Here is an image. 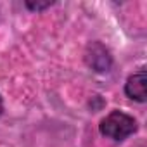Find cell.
Returning a JSON list of instances; mask_svg holds the SVG:
<instances>
[{
	"label": "cell",
	"instance_id": "obj_3",
	"mask_svg": "<svg viewBox=\"0 0 147 147\" xmlns=\"http://www.w3.org/2000/svg\"><path fill=\"white\" fill-rule=\"evenodd\" d=\"M125 95L140 104L145 102L147 92H145V69L144 67H140L138 71H135L133 75L128 76V80L125 83Z\"/></svg>",
	"mask_w": 147,
	"mask_h": 147
},
{
	"label": "cell",
	"instance_id": "obj_1",
	"mask_svg": "<svg viewBox=\"0 0 147 147\" xmlns=\"http://www.w3.org/2000/svg\"><path fill=\"white\" fill-rule=\"evenodd\" d=\"M138 130L137 119L119 109L111 111L106 118L100 119L99 123V131L102 137L111 138L114 142H123L130 135H133Z\"/></svg>",
	"mask_w": 147,
	"mask_h": 147
},
{
	"label": "cell",
	"instance_id": "obj_2",
	"mask_svg": "<svg viewBox=\"0 0 147 147\" xmlns=\"http://www.w3.org/2000/svg\"><path fill=\"white\" fill-rule=\"evenodd\" d=\"M83 59H85V64L94 73H99V75L109 73L113 67V55L109 49L100 42H90L85 49Z\"/></svg>",
	"mask_w": 147,
	"mask_h": 147
},
{
	"label": "cell",
	"instance_id": "obj_4",
	"mask_svg": "<svg viewBox=\"0 0 147 147\" xmlns=\"http://www.w3.org/2000/svg\"><path fill=\"white\" fill-rule=\"evenodd\" d=\"M50 5H54V2H43V4H35V2H26L24 4V7L26 9H30L31 12H40V11H45V9H49Z\"/></svg>",
	"mask_w": 147,
	"mask_h": 147
},
{
	"label": "cell",
	"instance_id": "obj_5",
	"mask_svg": "<svg viewBox=\"0 0 147 147\" xmlns=\"http://www.w3.org/2000/svg\"><path fill=\"white\" fill-rule=\"evenodd\" d=\"M4 114V100H2V97H0V116Z\"/></svg>",
	"mask_w": 147,
	"mask_h": 147
}]
</instances>
